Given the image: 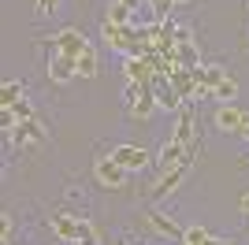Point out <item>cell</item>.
Returning <instances> with one entry per match:
<instances>
[{
	"instance_id": "1",
	"label": "cell",
	"mask_w": 249,
	"mask_h": 245,
	"mask_svg": "<svg viewBox=\"0 0 249 245\" xmlns=\"http://www.w3.org/2000/svg\"><path fill=\"white\" fill-rule=\"evenodd\" d=\"M126 175H130V171H126V167L115 160L112 153L93 160V178L104 186V190H119V186H126Z\"/></svg>"
},
{
	"instance_id": "2",
	"label": "cell",
	"mask_w": 249,
	"mask_h": 245,
	"mask_svg": "<svg viewBox=\"0 0 249 245\" xmlns=\"http://www.w3.org/2000/svg\"><path fill=\"white\" fill-rule=\"evenodd\" d=\"M86 49H89V37H86L78 26H67V30H60L56 37H52V52H60V56H71V60H78Z\"/></svg>"
},
{
	"instance_id": "3",
	"label": "cell",
	"mask_w": 249,
	"mask_h": 245,
	"mask_svg": "<svg viewBox=\"0 0 249 245\" xmlns=\"http://www.w3.org/2000/svg\"><path fill=\"white\" fill-rule=\"evenodd\" d=\"M212 122H216L219 134H242L249 122V112H242L238 104H219L216 115H212Z\"/></svg>"
},
{
	"instance_id": "4",
	"label": "cell",
	"mask_w": 249,
	"mask_h": 245,
	"mask_svg": "<svg viewBox=\"0 0 249 245\" xmlns=\"http://www.w3.org/2000/svg\"><path fill=\"white\" fill-rule=\"evenodd\" d=\"M194 160H197V153H190L186 160H182V163H178V167H175V171L160 175V182L153 186V197H156V201H164V197H171V193H175V190H178V186H182V178H186V175H190V167H194Z\"/></svg>"
},
{
	"instance_id": "5",
	"label": "cell",
	"mask_w": 249,
	"mask_h": 245,
	"mask_svg": "<svg viewBox=\"0 0 249 245\" xmlns=\"http://www.w3.org/2000/svg\"><path fill=\"white\" fill-rule=\"evenodd\" d=\"M49 227H52V234L60 238V242L74 245V242H78V230H82V219H78L74 212H52Z\"/></svg>"
},
{
	"instance_id": "6",
	"label": "cell",
	"mask_w": 249,
	"mask_h": 245,
	"mask_svg": "<svg viewBox=\"0 0 249 245\" xmlns=\"http://www.w3.org/2000/svg\"><path fill=\"white\" fill-rule=\"evenodd\" d=\"M156 108H160V104H156V89H153V86H145V89L130 101V108H126V112H130V119H134V122H149Z\"/></svg>"
},
{
	"instance_id": "7",
	"label": "cell",
	"mask_w": 249,
	"mask_h": 245,
	"mask_svg": "<svg viewBox=\"0 0 249 245\" xmlns=\"http://www.w3.org/2000/svg\"><path fill=\"white\" fill-rule=\"evenodd\" d=\"M8 138H11L15 149H26V145H34V141H45V130H41V122H37V115H34V119L19 122L15 130H8Z\"/></svg>"
},
{
	"instance_id": "8",
	"label": "cell",
	"mask_w": 249,
	"mask_h": 245,
	"mask_svg": "<svg viewBox=\"0 0 249 245\" xmlns=\"http://www.w3.org/2000/svg\"><path fill=\"white\" fill-rule=\"evenodd\" d=\"M49 82L52 86H67L71 78H78V71H74V60L71 56H60V52H52V60H49Z\"/></svg>"
},
{
	"instance_id": "9",
	"label": "cell",
	"mask_w": 249,
	"mask_h": 245,
	"mask_svg": "<svg viewBox=\"0 0 249 245\" xmlns=\"http://www.w3.org/2000/svg\"><path fill=\"white\" fill-rule=\"evenodd\" d=\"M190 153H194V149H186V145H178V141H167V145H160V156H156V167H160V175L175 171V167H178L182 160H186Z\"/></svg>"
},
{
	"instance_id": "10",
	"label": "cell",
	"mask_w": 249,
	"mask_h": 245,
	"mask_svg": "<svg viewBox=\"0 0 249 245\" xmlns=\"http://www.w3.org/2000/svg\"><path fill=\"white\" fill-rule=\"evenodd\" d=\"M112 156L123 163L126 171H142V167L149 163V153L142 149V145H130V141H126V145H115V153H112Z\"/></svg>"
},
{
	"instance_id": "11",
	"label": "cell",
	"mask_w": 249,
	"mask_h": 245,
	"mask_svg": "<svg viewBox=\"0 0 249 245\" xmlns=\"http://www.w3.org/2000/svg\"><path fill=\"white\" fill-rule=\"evenodd\" d=\"M153 89H156V104H160V108H164V112H178V104H182V93H178L175 89V86H171V82H160V78H156V86H153Z\"/></svg>"
},
{
	"instance_id": "12",
	"label": "cell",
	"mask_w": 249,
	"mask_h": 245,
	"mask_svg": "<svg viewBox=\"0 0 249 245\" xmlns=\"http://www.w3.org/2000/svg\"><path fill=\"white\" fill-rule=\"evenodd\" d=\"M149 227H153L156 234L171 238V242H182V234H186L182 227H175V223H171V219H167V215H160V212H149Z\"/></svg>"
},
{
	"instance_id": "13",
	"label": "cell",
	"mask_w": 249,
	"mask_h": 245,
	"mask_svg": "<svg viewBox=\"0 0 249 245\" xmlns=\"http://www.w3.org/2000/svg\"><path fill=\"white\" fill-rule=\"evenodd\" d=\"M74 71H78V78H97V71H101V60H97V49L89 45V49L74 60Z\"/></svg>"
},
{
	"instance_id": "14",
	"label": "cell",
	"mask_w": 249,
	"mask_h": 245,
	"mask_svg": "<svg viewBox=\"0 0 249 245\" xmlns=\"http://www.w3.org/2000/svg\"><path fill=\"white\" fill-rule=\"evenodd\" d=\"M171 141L194 149V119H190V115H178V119H175V134H171Z\"/></svg>"
},
{
	"instance_id": "15",
	"label": "cell",
	"mask_w": 249,
	"mask_h": 245,
	"mask_svg": "<svg viewBox=\"0 0 249 245\" xmlns=\"http://www.w3.org/2000/svg\"><path fill=\"white\" fill-rule=\"evenodd\" d=\"M22 101V82H4L0 86V108H15Z\"/></svg>"
},
{
	"instance_id": "16",
	"label": "cell",
	"mask_w": 249,
	"mask_h": 245,
	"mask_svg": "<svg viewBox=\"0 0 249 245\" xmlns=\"http://www.w3.org/2000/svg\"><path fill=\"white\" fill-rule=\"evenodd\" d=\"M234 97H238V78H234V74H227V78L216 86V101H219V104H234Z\"/></svg>"
},
{
	"instance_id": "17",
	"label": "cell",
	"mask_w": 249,
	"mask_h": 245,
	"mask_svg": "<svg viewBox=\"0 0 249 245\" xmlns=\"http://www.w3.org/2000/svg\"><path fill=\"white\" fill-rule=\"evenodd\" d=\"M197 78L205 82V86H212V89H216L219 82L227 78V71H223V67H219V63H205V67H197Z\"/></svg>"
},
{
	"instance_id": "18",
	"label": "cell",
	"mask_w": 249,
	"mask_h": 245,
	"mask_svg": "<svg viewBox=\"0 0 249 245\" xmlns=\"http://www.w3.org/2000/svg\"><path fill=\"white\" fill-rule=\"evenodd\" d=\"M130 19H134V11H130V8H123L119 0H115L112 8L104 11V22H115V26H130Z\"/></svg>"
},
{
	"instance_id": "19",
	"label": "cell",
	"mask_w": 249,
	"mask_h": 245,
	"mask_svg": "<svg viewBox=\"0 0 249 245\" xmlns=\"http://www.w3.org/2000/svg\"><path fill=\"white\" fill-rule=\"evenodd\" d=\"M175 60L182 63V67H190V71H194V67H201L197 49H194V45H175Z\"/></svg>"
},
{
	"instance_id": "20",
	"label": "cell",
	"mask_w": 249,
	"mask_h": 245,
	"mask_svg": "<svg viewBox=\"0 0 249 245\" xmlns=\"http://www.w3.org/2000/svg\"><path fill=\"white\" fill-rule=\"evenodd\" d=\"M74 245H101V234H97V227L82 219V230H78V242H74Z\"/></svg>"
},
{
	"instance_id": "21",
	"label": "cell",
	"mask_w": 249,
	"mask_h": 245,
	"mask_svg": "<svg viewBox=\"0 0 249 245\" xmlns=\"http://www.w3.org/2000/svg\"><path fill=\"white\" fill-rule=\"evenodd\" d=\"M208 238H212V234H208L205 227H190L186 234H182V245H205Z\"/></svg>"
},
{
	"instance_id": "22",
	"label": "cell",
	"mask_w": 249,
	"mask_h": 245,
	"mask_svg": "<svg viewBox=\"0 0 249 245\" xmlns=\"http://www.w3.org/2000/svg\"><path fill=\"white\" fill-rule=\"evenodd\" d=\"M0 242L11 245V215H8V212L0 215Z\"/></svg>"
},
{
	"instance_id": "23",
	"label": "cell",
	"mask_w": 249,
	"mask_h": 245,
	"mask_svg": "<svg viewBox=\"0 0 249 245\" xmlns=\"http://www.w3.org/2000/svg\"><path fill=\"white\" fill-rule=\"evenodd\" d=\"M60 8V0H37V15H52Z\"/></svg>"
},
{
	"instance_id": "24",
	"label": "cell",
	"mask_w": 249,
	"mask_h": 245,
	"mask_svg": "<svg viewBox=\"0 0 249 245\" xmlns=\"http://www.w3.org/2000/svg\"><path fill=\"white\" fill-rule=\"evenodd\" d=\"M190 37H194L190 26H175V45H190Z\"/></svg>"
},
{
	"instance_id": "25",
	"label": "cell",
	"mask_w": 249,
	"mask_h": 245,
	"mask_svg": "<svg viewBox=\"0 0 249 245\" xmlns=\"http://www.w3.org/2000/svg\"><path fill=\"white\" fill-rule=\"evenodd\" d=\"M145 4H149L153 11H156V15H164V11L171 8V0H145Z\"/></svg>"
},
{
	"instance_id": "26",
	"label": "cell",
	"mask_w": 249,
	"mask_h": 245,
	"mask_svg": "<svg viewBox=\"0 0 249 245\" xmlns=\"http://www.w3.org/2000/svg\"><path fill=\"white\" fill-rule=\"evenodd\" d=\"M238 212H246V215H249V190L242 193V201H238Z\"/></svg>"
},
{
	"instance_id": "27",
	"label": "cell",
	"mask_w": 249,
	"mask_h": 245,
	"mask_svg": "<svg viewBox=\"0 0 249 245\" xmlns=\"http://www.w3.org/2000/svg\"><path fill=\"white\" fill-rule=\"evenodd\" d=\"M119 4H123V8H130V11H134L138 4H142V0H119Z\"/></svg>"
},
{
	"instance_id": "28",
	"label": "cell",
	"mask_w": 249,
	"mask_h": 245,
	"mask_svg": "<svg viewBox=\"0 0 249 245\" xmlns=\"http://www.w3.org/2000/svg\"><path fill=\"white\" fill-rule=\"evenodd\" d=\"M242 138H246V141H249V122H246V130H242Z\"/></svg>"
},
{
	"instance_id": "29",
	"label": "cell",
	"mask_w": 249,
	"mask_h": 245,
	"mask_svg": "<svg viewBox=\"0 0 249 245\" xmlns=\"http://www.w3.org/2000/svg\"><path fill=\"white\" fill-rule=\"evenodd\" d=\"M171 4H190V0H171Z\"/></svg>"
},
{
	"instance_id": "30",
	"label": "cell",
	"mask_w": 249,
	"mask_h": 245,
	"mask_svg": "<svg viewBox=\"0 0 249 245\" xmlns=\"http://www.w3.org/2000/svg\"><path fill=\"white\" fill-rule=\"evenodd\" d=\"M227 245H231V242H227Z\"/></svg>"
}]
</instances>
